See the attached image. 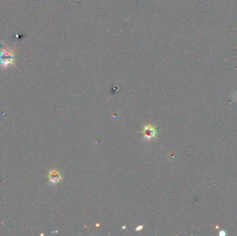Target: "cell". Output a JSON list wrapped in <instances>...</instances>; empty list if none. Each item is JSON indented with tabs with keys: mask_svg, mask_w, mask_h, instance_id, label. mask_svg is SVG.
Segmentation results:
<instances>
[{
	"mask_svg": "<svg viewBox=\"0 0 237 236\" xmlns=\"http://www.w3.org/2000/svg\"><path fill=\"white\" fill-rule=\"evenodd\" d=\"M141 133L143 134V136H144L141 140H145L146 141H150L157 137L158 132H157L156 127L154 125L149 123L143 126V130L141 132Z\"/></svg>",
	"mask_w": 237,
	"mask_h": 236,
	"instance_id": "7a4b0ae2",
	"label": "cell"
},
{
	"mask_svg": "<svg viewBox=\"0 0 237 236\" xmlns=\"http://www.w3.org/2000/svg\"><path fill=\"white\" fill-rule=\"evenodd\" d=\"M15 57L14 50L9 47L0 49V67L7 69L10 66L15 65Z\"/></svg>",
	"mask_w": 237,
	"mask_h": 236,
	"instance_id": "6da1fadb",
	"label": "cell"
},
{
	"mask_svg": "<svg viewBox=\"0 0 237 236\" xmlns=\"http://www.w3.org/2000/svg\"><path fill=\"white\" fill-rule=\"evenodd\" d=\"M142 229H143V226H139V227H137L136 228V231H141V230Z\"/></svg>",
	"mask_w": 237,
	"mask_h": 236,
	"instance_id": "277c9868",
	"label": "cell"
},
{
	"mask_svg": "<svg viewBox=\"0 0 237 236\" xmlns=\"http://www.w3.org/2000/svg\"><path fill=\"white\" fill-rule=\"evenodd\" d=\"M47 177L49 179V183H51V185L57 184V183H58L63 179V177H62L61 173L56 169L51 170L49 172Z\"/></svg>",
	"mask_w": 237,
	"mask_h": 236,
	"instance_id": "3957f363",
	"label": "cell"
}]
</instances>
